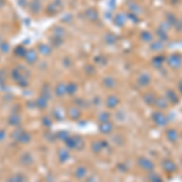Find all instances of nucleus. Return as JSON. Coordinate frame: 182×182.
Wrapping results in <instances>:
<instances>
[{
  "label": "nucleus",
  "instance_id": "1",
  "mask_svg": "<svg viewBox=\"0 0 182 182\" xmlns=\"http://www.w3.org/2000/svg\"><path fill=\"white\" fill-rule=\"evenodd\" d=\"M168 63H169V66L171 67V68H174V69H177V68H180L181 64H182V57H181V55H178V53L171 55L168 58Z\"/></svg>",
  "mask_w": 182,
  "mask_h": 182
},
{
  "label": "nucleus",
  "instance_id": "2",
  "mask_svg": "<svg viewBox=\"0 0 182 182\" xmlns=\"http://www.w3.org/2000/svg\"><path fill=\"white\" fill-rule=\"evenodd\" d=\"M153 119H154V123L159 126H164V125L168 123V118L163 114L162 112H155L153 113Z\"/></svg>",
  "mask_w": 182,
  "mask_h": 182
},
{
  "label": "nucleus",
  "instance_id": "3",
  "mask_svg": "<svg viewBox=\"0 0 182 182\" xmlns=\"http://www.w3.org/2000/svg\"><path fill=\"white\" fill-rule=\"evenodd\" d=\"M163 166H164V170H166L168 173H174L176 171V164L173 162V160H170V159H166L165 162H163Z\"/></svg>",
  "mask_w": 182,
  "mask_h": 182
},
{
  "label": "nucleus",
  "instance_id": "4",
  "mask_svg": "<svg viewBox=\"0 0 182 182\" xmlns=\"http://www.w3.org/2000/svg\"><path fill=\"white\" fill-rule=\"evenodd\" d=\"M140 165L144 169V170H153L154 169V164L150 160V159H144V158H141L140 159Z\"/></svg>",
  "mask_w": 182,
  "mask_h": 182
},
{
  "label": "nucleus",
  "instance_id": "5",
  "mask_svg": "<svg viewBox=\"0 0 182 182\" xmlns=\"http://www.w3.org/2000/svg\"><path fill=\"white\" fill-rule=\"evenodd\" d=\"M166 101H170L171 103H177L178 97L176 96L175 91H173V90H168L166 91Z\"/></svg>",
  "mask_w": 182,
  "mask_h": 182
},
{
  "label": "nucleus",
  "instance_id": "6",
  "mask_svg": "<svg viewBox=\"0 0 182 182\" xmlns=\"http://www.w3.org/2000/svg\"><path fill=\"white\" fill-rule=\"evenodd\" d=\"M166 137L171 141V142H175L176 140H177V137H178V135H177V132H176V130L175 129H169L168 131H166Z\"/></svg>",
  "mask_w": 182,
  "mask_h": 182
},
{
  "label": "nucleus",
  "instance_id": "7",
  "mask_svg": "<svg viewBox=\"0 0 182 182\" xmlns=\"http://www.w3.org/2000/svg\"><path fill=\"white\" fill-rule=\"evenodd\" d=\"M151 49L152 50H155V51H160L164 49V44L162 40H159V41H155V43H152L151 45Z\"/></svg>",
  "mask_w": 182,
  "mask_h": 182
},
{
  "label": "nucleus",
  "instance_id": "8",
  "mask_svg": "<svg viewBox=\"0 0 182 182\" xmlns=\"http://www.w3.org/2000/svg\"><path fill=\"white\" fill-rule=\"evenodd\" d=\"M139 82H140L141 85H148L150 82H151L150 74H142V75L140 77V79H139Z\"/></svg>",
  "mask_w": 182,
  "mask_h": 182
},
{
  "label": "nucleus",
  "instance_id": "9",
  "mask_svg": "<svg viewBox=\"0 0 182 182\" xmlns=\"http://www.w3.org/2000/svg\"><path fill=\"white\" fill-rule=\"evenodd\" d=\"M158 108H168V103H166V98H157L155 103H154Z\"/></svg>",
  "mask_w": 182,
  "mask_h": 182
},
{
  "label": "nucleus",
  "instance_id": "10",
  "mask_svg": "<svg viewBox=\"0 0 182 182\" xmlns=\"http://www.w3.org/2000/svg\"><path fill=\"white\" fill-rule=\"evenodd\" d=\"M144 100H146V102H147L148 105H154L155 101H157V97H155L153 94H147V95L144 96Z\"/></svg>",
  "mask_w": 182,
  "mask_h": 182
},
{
  "label": "nucleus",
  "instance_id": "11",
  "mask_svg": "<svg viewBox=\"0 0 182 182\" xmlns=\"http://www.w3.org/2000/svg\"><path fill=\"white\" fill-rule=\"evenodd\" d=\"M164 62H165V58L163 57V56H157V57L153 60V64H154L155 67H160Z\"/></svg>",
  "mask_w": 182,
  "mask_h": 182
},
{
  "label": "nucleus",
  "instance_id": "12",
  "mask_svg": "<svg viewBox=\"0 0 182 182\" xmlns=\"http://www.w3.org/2000/svg\"><path fill=\"white\" fill-rule=\"evenodd\" d=\"M157 35L162 39V41L168 39V34H166V32H165V30H163V29H159V30L157 32Z\"/></svg>",
  "mask_w": 182,
  "mask_h": 182
},
{
  "label": "nucleus",
  "instance_id": "13",
  "mask_svg": "<svg viewBox=\"0 0 182 182\" xmlns=\"http://www.w3.org/2000/svg\"><path fill=\"white\" fill-rule=\"evenodd\" d=\"M142 39L146 41H151L152 40V34L150 32H143L142 33Z\"/></svg>",
  "mask_w": 182,
  "mask_h": 182
},
{
  "label": "nucleus",
  "instance_id": "14",
  "mask_svg": "<svg viewBox=\"0 0 182 182\" xmlns=\"http://www.w3.org/2000/svg\"><path fill=\"white\" fill-rule=\"evenodd\" d=\"M151 181L152 182H163V180L160 178V176H159L158 174H152L151 175Z\"/></svg>",
  "mask_w": 182,
  "mask_h": 182
},
{
  "label": "nucleus",
  "instance_id": "15",
  "mask_svg": "<svg viewBox=\"0 0 182 182\" xmlns=\"http://www.w3.org/2000/svg\"><path fill=\"white\" fill-rule=\"evenodd\" d=\"M178 89H180L181 94H182V82H180V83H178Z\"/></svg>",
  "mask_w": 182,
  "mask_h": 182
}]
</instances>
